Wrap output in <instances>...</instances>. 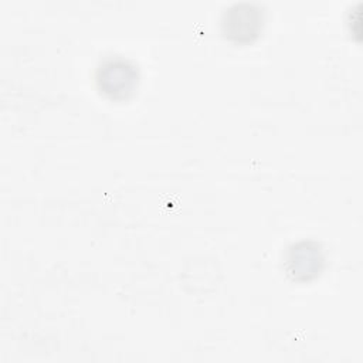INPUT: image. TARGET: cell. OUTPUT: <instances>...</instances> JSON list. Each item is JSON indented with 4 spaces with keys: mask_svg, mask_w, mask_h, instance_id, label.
Wrapping results in <instances>:
<instances>
[{
    "mask_svg": "<svg viewBox=\"0 0 363 363\" xmlns=\"http://www.w3.org/2000/svg\"><path fill=\"white\" fill-rule=\"evenodd\" d=\"M323 254L313 241L292 244L286 252V271L296 279H309L319 274L323 265Z\"/></svg>",
    "mask_w": 363,
    "mask_h": 363,
    "instance_id": "3",
    "label": "cell"
},
{
    "mask_svg": "<svg viewBox=\"0 0 363 363\" xmlns=\"http://www.w3.org/2000/svg\"><path fill=\"white\" fill-rule=\"evenodd\" d=\"M98 89L111 99H126L139 84V69L128 58L108 57L102 60L95 72Z\"/></svg>",
    "mask_w": 363,
    "mask_h": 363,
    "instance_id": "1",
    "label": "cell"
},
{
    "mask_svg": "<svg viewBox=\"0 0 363 363\" xmlns=\"http://www.w3.org/2000/svg\"><path fill=\"white\" fill-rule=\"evenodd\" d=\"M264 21V11L254 3H234L223 11L221 30L224 35L234 41H251L254 40Z\"/></svg>",
    "mask_w": 363,
    "mask_h": 363,
    "instance_id": "2",
    "label": "cell"
}]
</instances>
